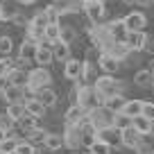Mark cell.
Segmentation results:
<instances>
[{"mask_svg":"<svg viewBox=\"0 0 154 154\" xmlns=\"http://www.w3.org/2000/svg\"><path fill=\"white\" fill-rule=\"evenodd\" d=\"M82 68H84V61L70 57L68 61H63V77L70 82H77V79H82Z\"/></svg>","mask_w":154,"mask_h":154,"instance_id":"ba28073f","label":"cell"},{"mask_svg":"<svg viewBox=\"0 0 154 154\" xmlns=\"http://www.w3.org/2000/svg\"><path fill=\"white\" fill-rule=\"evenodd\" d=\"M122 20H125V27L129 32H143L145 25H147V16L143 11H129Z\"/></svg>","mask_w":154,"mask_h":154,"instance_id":"8992f818","label":"cell"},{"mask_svg":"<svg viewBox=\"0 0 154 154\" xmlns=\"http://www.w3.org/2000/svg\"><path fill=\"white\" fill-rule=\"evenodd\" d=\"M9 86V77H0V95H2V91Z\"/></svg>","mask_w":154,"mask_h":154,"instance_id":"ee69618b","label":"cell"},{"mask_svg":"<svg viewBox=\"0 0 154 154\" xmlns=\"http://www.w3.org/2000/svg\"><path fill=\"white\" fill-rule=\"evenodd\" d=\"M134 152H136V154H154V147L147 143V140H145V136H143V140L138 143V147H136Z\"/></svg>","mask_w":154,"mask_h":154,"instance_id":"60d3db41","label":"cell"},{"mask_svg":"<svg viewBox=\"0 0 154 154\" xmlns=\"http://www.w3.org/2000/svg\"><path fill=\"white\" fill-rule=\"evenodd\" d=\"M125 102H127L125 95H122V93H118V95H113V97H109V100H106V106H109L113 113H118V111H122Z\"/></svg>","mask_w":154,"mask_h":154,"instance_id":"f546056e","label":"cell"},{"mask_svg":"<svg viewBox=\"0 0 154 154\" xmlns=\"http://www.w3.org/2000/svg\"><path fill=\"white\" fill-rule=\"evenodd\" d=\"M16 2H18V5H34L36 0H16Z\"/></svg>","mask_w":154,"mask_h":154,"instance_id":"7dc6e473","label":"cell"},{"mask_svg":"<svg viewBox=\"0 0 154 154\" xmlns=\"http://www.w3.org/2000/svg\"><path fill=\"white\" fill-rule=\"evenodd\" d=\"M104 52H111L116 59H120V61H127V57L131 54V48L125 43V41H111V43L106 45Z\"/></svg>","mask_w":154,"mask_h":154,"instance_id":"7c38bea8","label":"cell"},{"mask_svg":"<svg viewBox=\"0 0 154 154\" xmlns=\"http://www.w3.org/2000/svg\"><path fill=\"white\" fill-rule=\"evenodd\" d=\"M104 29L109 32L111 41H127V34H129V29L125 27V20H122V18L106 23V25H104Z\"/></svg>","mask_w":154,"mask_h":154,"instance_id":"9c48e42d","label":"cell"},{"mask_svg":"<svg viewBox=\"0 0 154 154\" xmlns=\"http://www.w3.org/2000/svg\"><path fill=\"white\" fill-rule=\"evenodd\" d=\"M2 100L7 104H11V102H25V86H16V84L9 82V86L2 91Z\"/></svg>","mask_w":154,"mask_h":154,"instance_id":"4fadbf2b","label":"cell"},{"mask_svg":"<svg viewBox=\"0 0 154 154\" xmlns=\"http://www.w3.org/2000/svg\"><path fill=\"white\" fill-rule=\"evenodd\" d=\"M7 77H9V82L16 84V86H27V77H29V72H25L23 68L14 66V70H11Z\"/></svg>","mask_w":154,"mask_h":154,"instance_id":"7402d4cb","label":"cell"},{"mask_svg":"<svg viewBox=\"0 0 154 154\" xmlns=\"http://www.w3.org/2000/svg\"><path fill=\"white\" fill-rule=\"evenodd\" d=\"M7 134H9V131H7V129H5V127H0V140L5 138V136H7Z\"/></svg>","mask_w":154,"mask_h":154,"instance_id":"681fc988","label":"cell"},{"mask_svg":"<svg viewBox=\"0 0 154 154\" xmlns=\"http://www.w3.org/2000/svg\"><path fill=\"white\" fill-rule=\"evenodd\" d=\"M0 20H5V5L0 2Z\"/></svg>","mask_w":154,"mask_h":154,"instance_id":"c3c4849f","label":"cell"},{"mask_svg":"<svg viewBox=\"0 0 154 154\" xmlns=\"http://www.w3.org/2000/svg\"><path fill=\"white\" fill-rule=\"evenodd\" d=\"M25 109H27V113L36 116V118H43L45 111H48V106H45L43 102L34 95V97H27V100H25Z\"/></svg>","mask_w":154,"mask_h":154,"instance_id":"ac0fdd59","label":"cell"},{"mask_svg":"<svg viewBox=\"0 0 154 154\" xmlns=\"http://www.w3.org/2000/svg\"><path fill=\"white\" fill-rule=\"evenodd\" d=\"M120 59H116L111 52H104L102 50V54H100V59H97V68H100L102 72H106V75H116V72L120 70Z\"/></svg>","mask_w":154,"mask_h":154,"instance_id":"5b68a950","label":"cell"},{"mask_svg":"<svg viewBox=\"0 0 154 154\" xmlns=\"http://www.w3.org/2000/svg\"><path fill=\"white\" fill-rule=\"evenodd\" d=\"M140 140H143V134H138L134 127H127V129H122V147L136 149Z\"/></svg>","mask_w":154,"mask_h":154,"instance_id":"2e32d148","label":"cell"},{"mask_svg":"<svg viewBox=\"0 0 154 154\" xmlns=\"http://www.w3.org/2000/svg\"><path fill=\"white\" fill-rule=\"evenodd\" d=\"M113 127H118V129H127V127H131V118L129 116H125L122 111H118V113L113 116Z\"/></svg>","mask_w":154,"mask_h":154,"instance_id":"1f68e13d","label":"cell"},{"mask_svg":"<svg viewBox=\"0 0 154 154\" xmlns=\"http://www.w3.org/2000/svg\"><path fill=\"white\" fill-rule=\"evenodd\" d=\"M84 14H86V18H91L95 25H100L102 20L106 18V5L104 2H84Z\"/></svg>","mask_w":154,"mask_h":154,"instance_id":"277c9868","label":"cell"},{"mask_svg":"<svg viewBox=\"0 0 154 154\" xmlns=\"http://www.w3.org/2000/svg\"><path fill=\"white\" fill-rule=\"evenodd\" d=\"M16 125H18L20 129H23L25 134H27L29 129H34V127H38V118H36V116H32V113H25L23 118H20V120L16 122Z\"/></svg>","mask_w":154,"mask_h":154,"instance_id":"484cf974","label":"cell"},{"mask_svg":"<svg viewBox=\"0 0 154 154\" xmlns=\"http://www.w3.org/2000/svg\"><path fill=\"white\" fill-rule=\"evenodd\" d=\"M45 136H48V131L41 129V127H34V129L27 131V140H29V143H34V145H43L45 143Z\"/></svg>","mask_w":154,"mask_h":154,"instance_id":"4316f807","label":"cell"},{"mask_svg":"<svg viewBox=\"0 0 154 154\" xmlns=\"http://www.w3.org/2000/svg\"><path fill=\"white\" fill-rule=\"evenodd\" d=\"M134 84H136L138 88H154V75H152V68L136 70V75H134Z\"/></svg>","mask_w":154,"mask_h":154,"instance_id":"9a60e30c","label":"cell"},{"mask_svg":"<svg viewBox=\"0 0 154 154\" xmlns=\"http://www.w3.org/2000/svg\"><path fill=\"white\" fill-rule=\"evenodd\" d=\"M88 2H91V0H88ZM93 2H106V0H93Z\"/></svg>","mask_w":154,"mask_h":154,"instance_id":"f907efd6","label":"cell"},{"mask_svg":"<svg viewBox=\"0 0 154 154\" xmlns=\"http://www.w3.org/2000/svg\"><path fill=\"white\" fill-rule=\"evenodd\" d=\"M59 36H61V23H50L45 27V41L54 43V41H59Z\"/></svg>","mask_w":154,"mask_h":154,"instance_id":"83f0119b","label":"cell"},{"mask_svg":"<svg viewBox=\"0 0 154 154\" xmlns=\"http://www.w3.org/2000/svg\"><path fill=\"white\" fill-rule=\"evenodd\" d=\"M11 50H14V41H11V36H0V57H9Z\"/></svg>","mask_w":154,"mask_h":154,"instance_id":"d6a6232c","label":"cell"},{"mask_svg":"<svg viewBox=\"0 0 154 154\" xmlns=\"http://www.w3.org/2000/svg\"><path fill=\"white\" fill-rule=\"evenodd\" d=\"M125 43L131 48V52H143V50L147 48V43H149V36H147L145 29H143V32H129Z\"/></svg>","mask_w":154,"mask_h":154,"instance_id":"52a82bcc","label":"cell"},{"mask_svg":"<svg viewBox=\"0 0 154 154\" xmlns=\"http://www.w3.org/2000/svg\"><path fill=\"white\" fill-rule=\"evenodd\" d=\"M154 0H136V5H143V7H147V5H152Z\"/></svg>","mask_w":154,"mask_h":154,"instance_id":"bcb514c9","label":"cell"},{"mask_svg":"<svg viewBox=\"0 0 154 154\" xmlns=\"http://www.w3.org/2000/svg\"><path fill=\"white\" fill-rule=\"evenodd\" d=\"M14 125H16V120L7 113V111H5V113H0V127H5L7 131H11V129H14Z\"/></svg>","mask_w":154,"mask_h":154,"instance_id":"ab89813d","label":"cell"},{"mask_svg":"<svg viewBox=\"0 0 154 154\" xmlns=\"http://www.w3.org/2000/svg\"><path fill=\"white\" fill-rule=\"evenodd\" d=\"M29 23L36 25V27H48L50 20H48V14H45V9H43V11H38V14H34V18L29 20Z\"/></svg>","mask_w":154,"mask_h":154,"instance_id":"74e56055","label":"cell"},{"mask_svg":"<svg viewBox=\"0 0 154 154\" xmlns=\"http://www.w3.org/2000/svg\"><path fill=\"white\" fill-rule=\"evenodd\" d=\"M52 52H54V61H61V63L72 57L70 54V43H66V41H61V38L52 43Z\"/></svg>","mask_w":154,"mask_h":154,"instance_id":"e0dca14e","label":"cell"},{"mask_svg":"<svg viewBox=\"0 0 154 154\" xmlns=\"http://www.w3.org/2000/svg\"><path fill=\"white\" fill-rule=\"evenodd\" d=\"M61 41H66V43H72L77 38V32H75V27H66V25H61Z\"/></svg>","mask_w":154,"mask_h":154,"instance_id":"f35d334b","label":"cell"},{"mask_svg":"<svg viewBox=\"0 0 154 154\" xmlns=\"http://www.w3.org/2000/svg\"><path fill=\"white\" fill-rule=\"evenodd\" d=\"M145 52L154 57V38H149V43H147V48H145Z\"/></svg>","mask_w":154,"mask_h":154,"instance_id":"f6af8a7d","label":"cell"},{"mask_svg":"<svg viewBox=\"0 0 154 154\" xmlns=\"http://www.w3.org/2000/svg\"><path fill=\"white\" fill-rule=\"evenodd\" d=\"M43 147L48 149V152H57V149L66 147V140H63V136H61V134H50V131H48Z\"/></svg>","mask_w":154,"mask_h":154,"instance_id":"ffe728a7","label":"cell"},{"mask_svg":"<svg viewBox=\"0 0 154 154\" xmlns=\"http://www.w3.org/2000/svg\"><path fill=\"white\" fill-rule=\"evenodd\" d=\"M52 2H57V0H52Z\"/></svg>","mask_w":154,"mask_h":154,"instance_id":"11a10c76","label":"cell"},{"mask_svg":"<svg viewBox=\"0 0 154 154\" xmlns=\"http://www.w3.org/2000/svg\"><path fill=\"white\" fill-rule=\"evenodd\" d=\"M27 38H32V41H36V43H41V41H45V27H36V25L29 23L27 27Z\"/></svg>","mask_w":154,"mask_h":154,"instance_id":"f1b7e54d","label":"cell"},{"mask_svg":"<svg viewBox=\"0 0 154 154\" xmlns=\"http://www.w3.org/2000/svg\"><path fill=\"white\" fill-rule=\"evenodd\" d=\"M97 138L106 140L111 147H122V131L118 129V127H113V125L100 129V131H97Z\"/></svg>","mask_w":154,"mask_h":154,"instance_id":"30bf717a","label":"cell"},{"mask_svg":"<svg viewBox=\"0 0 154 154\" xmlns=\"http://www.w3.org/2000/svg\"><path fill=\"white\" fill-rule=\"evenodd\" d=\"M14 154H36V145L29 143V140H20Z\"/></svg>","mask_w":154,"mask_h":154,"instance_id":"d590c367","label":"cell"},{"mask_svg":"<svg viewBox=\"0 0 154 154\" xmlns=\"http://www.w3.org/2000/svg\"><path fill=\"white\" fill-rule=\"evenodd\" d=\"M45 14H48V20H50V23H61V11L57 9V5H54V2L45 7Z\"/></svg>","mask_w":154,"mask_h":154,"instance_id":"8d00e7d4","label":"cell"},{"mask_svg":"<svg viewBox=\"0 0 154 154\" xmlns=\"http://www.w3.org/2000/svg\"><path fill=\"white\" fill-rule=\"evenodd\" d=\"M122 113L129 116V118L140 116V113H143V102H140V100H127L125 106H122Z\"/></svg>","mask_w":154,"mask_h":154,"instance_id":"603a6c76","label":"cell"},{"mask_svg":"<svg viewBox=\"0 0 154 154\" xmlns=\"http://www.w3.org/2000/svg\"><path fill=\"white\" fill-rule=\"evenodd\" d=\"M131 127H134L138 134H143V136H149L154 131V120H149L147 116H136V118H131Z\"/></svg>","mask_w":154,"mask_h":154,"instance_id":"5bb4252c","label":"cell"},{"mask_svg":"<svg viewBox=\"0 0 154 154\" xmlns=\"http://www.w3.org/2000/svg\"><path fill=\"white\" fill-rule=\"evenodd\" d=\"M18 143H20V140L16 138V136H9V134H7L5 138L0 140V154H14L16 147H18Z\"/></svg>","mask_w":154,"mask_h":154,"instance_id":"cb8c5ba5","label":"cell"},{"mask_svg":"<svg viewBox=\"0 0 154 154\" xmlns=\"http://www.w3.org/2000/svg\"><path fill=\"white\" fill-rule=\"evenodd\" d=\"M143 116H147L149 120H154V102H143Z\"/></svg>","mask_w":154,"mask_h":154,"instance_id":"b9f144b4","label":"cell"},{"mask_svg":"<svg viewBox=\"0 0 154 154\" xmlns=\"http://www.w3.org/2000/svg\"><path fill=\"white\" fill-rule=\"evenodd\" d=\"M11 23H14V25H20V27H27L29 20H25V16H20V14H14V16H11Z\"/></svg>","mask_w":154,"mask_h":154,"instance_id":"7bdbcfd3","label":"cell"},{"mask_svg":"<svg viewBox=\"0 0 154 154\" xmlns=\"http://www.w3.org/2000/svg\"><path fill=\"white\" fill-rule=\"evenodd\" d=\"M36 50H38V43H36V41H32V38H25L23 43H20V48H18V57L27 59V61H34V57H36Z\"/></svg>","mask_w":154,"mask_h":154,"instance_id":"d6986e66","label":"cell"},{"mask_svg":"<svg viewBox=\"0 0 154 154\" xmlns=\"http://www.w3.org/2000/svg\"><path fill=\"white\" fill-rule=\"evenodd\" d=\"M36 97L43 102L48 109H52V106L57 104V93H54L50 86H45V88H41V91H36Z\"/></svg>","mask_w":154,"mask_h":154,"instance_id":"44dd1931","label":"cell"},{"mask_svg":"<svg viewBox=\"0 0 154 154\" xmlns=\"http://www.w3.org/2000/svg\"><path fill=\"white\" fill-rule=\"evenodd\" d=\"M93 66H95V63L93 61H88V59H84V68H82V79L84 82H93L95 84V70H93Z\"/></svg>","mask_w":154,"mask_h":154,"instance_id":"4dcf8cb0","label":"cell"},{"mask_svg":"<svg viewBox=\"0 0 154 154\" xmlns=\"http://www.w3.org/2000/svg\"><path fill=\"white\" fill-rule=\"evenodd\" d=\"M152 63H154V57H152Z\"/></svg>","mask_w":154,"mask_h":154,"instance_id":"db71d44e","label":"cell"},{"mask_svg":"<svg viewBox=\"0 0 154 154\" xmlns=\"http://www.w3.org/2000/svg\"><path fill=\"white\" fill-rule=\"evenodd\" d=\"M52 61H54L52 43L41 41V43H38V50H36V57H34V63H38V66H50Z\"/></svg>","mask_w":154,"mask_h":154,"instance_id":"8fae6325","label":"cell"},{"mask_svg":"<svg viewBox=\"0 0 154 154\" xmlns=\"http://www.w3.org/2000/svg\"><path fill=\"white\" fill-rule=\"evenodd\" d=\"M88 149H91L93 154H111V145L106 143V140H102V138H97Z\"/></svg>","mask_w":154,"mask_h":154,"instance_id":"836d02e7","label":"cell"},{"mask_svg":"<svg viewBox=\"0 0 154 154\" xmlns=\"http://www.w3.org/2000/svg\"><path fill=\"white\" fill-rule=\"evenodd\" d=\"M86 154H93V152H91V149H88V152H86Z\"/></svg>","mask_w":154,"mask_h":154,"instance_id":"f5cc1de1","label":"cell"},{"mask_svg":"<svg viewBox=\"0 0 154 154\" xmlns=\"http://www.w3.org/2000/svg\"><path fill=\"white\" fill-rule=\"evenodd\" d=\"M86 118H88V111L84 109L82 104H77V102H72V104L68 106V111L63 113V122H66V127H79Z\"/></svg>","mask_w":154,"mask_h":154,"instance_id":"3957f363","label":"cell"},{"mask_svg":"<svg viewBox=\"0 0 154 154\" xmlns=\"http://www.w3.org/2000/svg\"><path fill=\"white\" fill-rule=\"evenodd\" d=\"M7 113H9L11 118L18 122L20 118L27 113V109H25V102H11V104H7Z\"/></svg>","mask_w":154,"mask_h":154,"instance_id":"d4e9b609","label":"cell"},{"mask_svg":"<svg viewBox=\"0 0 154 154\" xmlns=\"http://www.w3.org/2000/svg\"><path fill=\"white\" fill-rule=\"evenodd\" d=\"M93 86H95L100 93H104L106 97H113V95H118V93H122V82L116 79L113 75H106V72H102V75L97 77Z\"/></svg>","mask_w":154,"mask_h":154,"instance_id":"7a4b0ae2","label":"cell"},{"mask_svg":"<svg viewBox=\"0 0 154 154\" xmlns=\"http://www.w3.org/2000/svg\"><path fill=\"white\" fill-rule=\"evenodd\" d=\"M14 66L16 63L11 61L9 57H0V77H7L11 70H14Z\"/></svg>","mask_w":154,"mask_h":154,"instance_id":"e575fe53","label":"cell"},{"mask_svg":"<svg viewBox=\"0 0 154 154\" xmlns=\"http://www.w3.org/2000/svg\"><path fill=\"white\" fill-rule=\"evenodd\" d=\"M29 77H27V88L29 91H41V88L50 86V82H52V75H50L48 66H36L32 68V70H27Z\"/></svg>","mask_w":154,"mask_h":154,"instance_id":"6da1fadb","label":"cell"},{"mask_svg":"<svg viewBox=\"0 0 154 154\" xmlns=\"http://www.w3.org/2000/svg\"><path fill=\"white\" fill-rule=\"evenodd\" d=\"M79 2H82V5H84V2H88V0H79Z\"/></svg>","mask_w":154,"mask_h":154,"instance_id":"816d5d0a","label":"cell"}]
</instances>
